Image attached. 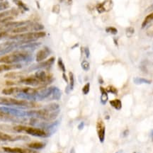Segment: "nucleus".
<instances>
[{
    "mask_svg": "<svg viewBox=\"0 0 153 153\" xmlns=\"http://www.w3.org/2000/svg\"><path fill=\"white\" fill-rule=\"evenodd\" d=\"M113 7V2L111 0H105L103 2L99 3L96 6V9L99 14L110 11Z\"/></svg>",
    "mask_w": 153,
    "mask_h": 153,
    "instance_id": "obj_11",
    "label": "nucleus"
},
{
    "mask_svg": "<svg viewBox=\"0 0 153 153\" xmlns=\"http://www.w3.org/2000/svg\"><path fill=\"white\" fill-rule=\"evenodd\" d=\"M13 2L16 4L19 9L24 11H28L30 10L29 7L25 4L22 0H12Z\"/></svg>",
    "mask_w": 153,
    "mask_h": 153,
    "instance_id": "obj_21",
    "label": "nucleus"
},
{
    "mask_svg": "<svg viewBox=\"0 0 153 153\" xmlns=\"http://www.w3.org/2000/svg\"><path fill=\"white\" fill-rule=\"evenodd\" d=\"M106 32L108 33L112 34V35H116L118 33V30L114 26H108V27L106 28Z\"/></svg>",
    "mask_w": 153,
    "mask_h": 153,
    "instance_id": "obj_30",
    "label": "nucleus"
},
{
    "mask_svg": "<svg viewBox=\"0 0 153 153\" xmlns=\"http://www.w3.org/2000/svg\"><path fill=\"white\" fill-rule=\"evenodd\" d=\"M63 1H64V0H60V2H62Z\"/></svg>",
    "mask_w": 153,
    "mask_h": 153,
    "instance_id": "obj_48",
    "label": "nucleus"
},
{
    "mask_svg": "<svg viewBox=\"0 0 153 153\" xmlns=\"http://www.w3.org/2000/svg\"><path fill=\"white\" fill-rule=\"evenodd\" d=\"M8 30H2V31H0V40L2 39V38H6V37L8 36Z\"/></svg>",
    "mask_w": 153,
    "mask_h": 153,
    "instance_id": "obj_36",
    "label": "nucleus"
},
{
    "mask_svg": "<svg viewBox=\"0 0 153 153\" xmlns=\"http://www.w3.org/2000/svg\"><path fill=\"white\" fill-rule=\"evenodd\" d=\"M84 128H85V122H83V121L80 122L79 124L77 126L78 130H79V131H82V130L84 129Z\"/></svg>",
    "mask_w": 153,
    "mask_h": 153,
    "instance_id": "obj_38",
    "label": "nucleus"
},
{
    "mask_svg": "<svg viewBox=\"0 0 153 153\" xmlns=\"http://www.w3.org/2000/svg\"><path fill=\"white\" fill-rule=\"evenodd\" d=\"M106 91L108 93L113 94H114V95H117L118 93V89H116V87H114V86H112V85L108 86V87L106 88Z\"/></svg>",
    "mask_w": 153,
    "mask_h": 153,
    "instance_id": "obj_28",
    "label": "nucleus"
},
{
    "mask_svg": "<svg viewBox=\"0 0 153 153\" xmlns=\"http://www.w3.org/2000/svg\"><path fill=\"white\" fill-rule=\"evenodd\" d=\"M89 91H90V83L87 82L82 88V93H83V94L87 95L89 93Z\"/></svg>",
    "mask_w": 153,
    "mask_h": 153,
    "instance_id": "obj_33",
    "label": "nucleus"
},
{
    "mask_svg": "<svg viewBox=\"0 0 153 153\" xmlns=\"http://www.w3.org/2000/svg\"><path fill=\"white\" fill-rule=\"evenodd\" d=\"M109 104L116 110L119 111L122 108V102L120 99H113L109 101Z\"/></svg>",
    "mask_w": 153,
    "mask_h": 153,
    "instance_id": "obj_22",
    "label": "nucleus"
},
{
    "mask_svg": "<svg viewBox=\"0 0 153 153\" xmlns=\"http://www.w3.org/2000/svg\"><path fill=\"white\" fill-rule=\"evenodd\" d=\"M57 65H58L59 68L60 69V70L63 72V73H65L66 72L65 65L64 62H63V61L61 57H59L58 60H57Z\"/></svg>",
    "mask_w": 153,
    "mask_h": 153,
    "instance_id": "obj_29",
    "label": "nucleus"
},
{
    "mask_svg": "<svg viewBox=\"0 0 153 153\" xmlns=\"http://www.w3.org/2000/svg\"><path fill=\"white\" fill-rule=\"evenodd\" d=\"M30 22V21H21V22H11H11L6 23V24H4L1 27L7 28L8 30H11V29H13V28L20 27V26L27 25L28 24H29Z\"/></svg>",
    "mask_w": 153,
    "mask_h": 153,
    "instance_id": "obj_14",
    "label": "nucleus"
},
{
    "mask_svg": "<svg viewBox=\"0 0 153 153\" xmlns=\"http://www.w3.org/2000/svg\"><path fill=\"white\" fill-rule=\"evenodd\" d=\"M70 153H76L75 152V150H74V148H72L71 150H70Z\"/></svg>",
    "mask_w": 153,
    "mask_h": 153,
    "instance_id": "obj_45",
    "label": "nucleus"
},
{
    "mask_svg": "<svg viewBox=\"0 0 153 153\" xmlns=\"http://www.w3.org/2000/svg\"><path fill=\"white\" fill-rule=\"evenodd\" d=\"M45 36L44 31H31L20 34H14V35H8L6 37L9 41H22L25 42H34L39 38Z\"/></svg>",
    "mask_w": 153,
    "mask_h": 153,
    "instance_id": "obj_5",
    "label": "nucleus"
},
{
    "mask_svg": "<svg viewBox=\"0 0 153 153\" xmlns=\"http://www.w3.org/2000/svg\"><path fill=\"white\" fill-rule=\"evenodd\" d=\"M121 152V151H118V152H116V153H120Z\"/></svg>",
    "mask_w": 153,
    "mask_h": 153,
    "instance_id": "obj_47",
    "label": "nucleus"
},
{
    "mask_svg": "<svg viewBox=\"0 0 153 153\" xmlns=\"http://www.w3.org/2000/svg\"><path fill=\"white\" fill-rule=\"evenodd\" d=\"M99 84H101V85L104 84V80H103V79L101 77V76H99Z\"/></svg>",
    "mask_w": 153,
    "mask_h": 153,
    "instance_id": "obj_43",
    "label": "nucleus"
},
{
    "mask_svg": "<svg viewBox=\"0 0 153 153\" xmlns=\"http://www.w3.org/2000/svg\"><path fill=\"white\" fill-rule=\"evenodd\" d=\"M0 119L2 120H7V121H12V122H21L24 121L26 118H16L14 116H11L7 113L2 111L0 110Z\"/></svg>",
    "mask_w": 153,
    "mask_h": 153,
    "instance_id": "obj_15",
    "label": "nucleus"
},
{
    "mask_svg": "<svg viewBox=\"0 0 153 153\" xmlns=\"http://www.w3.org/2000/svg\"><path fill=\"white\" fill-rule=\"evenodd\" d=\"M153 11V4H151L150 7L146 9V11Z\"/></svg>",
    "mask_w": 153,
    "mask_h": 153,
    "instance_id": "obj_41",
    "label": "nucleus"
},
{
    "mask_svg": "<svg viewBox=\"0 0 153 153\" xmlns=\"http://www.w3.org/2000/svg\"><path fill=\"white\" fill-rule=\"evenodd\" d=\"M0 143H1V140H0Z\"/></svg>",
    "mask_w": 153,
    "mask_h": 153,
    "instance_id": "obj_52",
    "label": "nucleus"
},
{
    "mask_svg": "<svg viewBox=\"0 0 153 153\" xmlns=\"http://www.w3.org/2000/svg\"><path fill=\"white\" fill-rule=\"evenodd\" d=\"M28 147L31 150H42L45 147V143L43 142H33L28 144Z\"/></svg>",
    "mask_w": 153,
    "mask_h": 153,
    "instance_id": "obj_18",
    "label": "nucleus"
},
{
    "mask_svg": "<svg viewBox=\"0 0 153 153\" xmlns=\"http://www.w3.org/2000/svg\"><path fill=\"white\" fill-rule=\"evenodd\" d=\"M51 50L48 47H44L43 49L40 50L36 55V61L37 62H43L51 55Z\"/></svg>",
    "mask_w": 153,
    "mask_h": 153,
    "instance_id": "obj_13",
    "label": "nucleus"
},
{
    "mask_svg": "<svg viewBox=\"0 0 153 153\" xmlns=\"http://www.w3.org/2000/svg\"><path fill=\"white\" fill-rule=\"evenodd\" d=\"M27 113V118H37L45 121H53L55 120L58 116L60 111H50L45 109V108H41V109H33L26 111Z\"/></svg>",
    "mask_w": 153,
    "mask_h": 153,
    "instance_id": "obj_4",
    "label": "nucleus"
},
{
    "mask_svg": "<svg viewBox=\"0 0 153 153\" xmlns=\"http://www.w3.org/2000/svg\"><path fill=\"white\" fill-rule=\"evenodd\" d=\"M22 68V65L21 64H13V65L1 64L0 65V72L17 70V69H21Z\"/></svg>",
    "mask_w": 153,
    "mask_h": 153,
    "instance_id": "obj_16",
    "label": "nucleus"
},
{
    "mask_svg": "<svg viewBox=\"0 0 153 153\" xmlns=\"http://www.w3.org/2000/svg\"><path fill=\"white\" fill-rule=\"evenodd\" d=\"M57 153H63V152H57Z\"/></svg>",
    "mask_w": 153,
    "mask_h": 153,
    "instance_id": "obj_51",
    "label": "nucleus"
},
{
    "mask_svg": "<svg viewBox=\"0 0 153 153\" xmlns=\"http://www.w3.org/2000/svg\"><path fill=\"white\" fill-rule=\"evenodd\" d=\"M0 153H1V150H0Z\"/></svg>",
    "mask_w": 153,
    "mask_h": 153,
    "instance_id": "obj_49",
    "label": "nucleus"
},
{
    "mask_svg": "<svg viewBox=\"0 0 153 153\" xmlns=\"http://www.w3.org/2000/svg\"><path fill=\"white\" fill-rule=\"evenodd\" d=\"M19 83L23 84V85L27 86H32V87H43L41 82L38 79H36L34 76H28V77H23L19 81Z\"/></svg>",
    "mask_w": 153,
    "mask_h": 153,
    "instance_id": "obj_10",
    "label": "nucleus"
},
{
    "mask_svg": "<svg viewBox=\"0 0 153 153\" xmlns=\"http://www.w3.org/2000/svg\"><path fill=\"white\" fill-rule=\"evenodd\" d=\"M44 108L50 111H60V105L57 103H51L44 106Z\"/></svg>",
    "mask_w": 153,
    "mask_h": 153,
    "instance_id": "obj_23",
    "label": "nucleus"
},
{
    "mask_svg": "<svg viewBox=\"0 0 153 153\" xmlns=\"http://www.w3.org/2000/svg\"><path fill=\"white\" fill-rule=\"evenodd\" d=\"M9 131L18 133H24L32 136L39 137H48L51 136V134L43 128L34 126H27L24 125H17L11 127Z\"/></svg>",
    "mask_w": 153,
    "mask_h": 153,
    "instance_id": "obj_3",
    "label": "nucleus"
},
{
    "mask_svg": "<svg viewBox=\"0 0 153 153\" xmlns=\"http://www.w3.org/2000/svg\"><path fill=\"white\" fill-rule=\"evenodd\" d=\"M0 105L4 106L9 107H16V108H35L39 106L35 101H30L22 99H18L11 97H0Z\"/></svg>",
    "mask_w": 153,
    "mask_h": 153,
    "instance_id": "obj_2",
    "label": "nucleus"
},
{
    "mask_svg": "<svg viewBox=\"0 0 153 153\" xmlns=\"http://www.w3.org/2000/svg\"><path fill=\"white\" fill-rule=\"evenodd\" d=\"M67 1H68L69 4H71L72 3V0H67Z\"/></svg>",
    "mask_w": 153,
    "mask_h": 153,
    "instance_id": "obj_46",
    "label": "nucleus"
},
{
    "mask_svg": "<svg viewBox=\"0 0 153 153\" xmlns=\"http://www.w3.org/2000/svg\"><path fill=\"white\" fill-rule=\"evenodd\" d=\"M133 153H137V152H133Z\"/></svg>",
    "mask_w": 153,
    "mask_h": 153,
    "instance_id": "obj_50",
    "label": "nucleus"
},
{
    "mask_svg": "<svg viewBox=\"0 0 153 153\" xmlns=\"http://www.w3.org/2000/svg\"><path fill=\"white\" fill-rule=\"evenodd\" d=\"M81 67L85 71H89V69H90V65H89V62L87 60L82 61L81 63Z\"/></svg>",
    "mask_w": 153,
    "mask_h": 153,
    "instance_id": "obj_32",
    "label": "nucleus"
},
{
    "mask_svg": "<svg viewBox=\"0 0 153 153\" xmlns=\"http://www.w3.org/2000/svg\"><path fill=\"white\" fill-rule=\"evenodd\" d=\"M62 78H63V79H64L65 81V82H67V83H68V76H67L66 74H65V73H63L62 74Z\"/></svg>",
    "mask_w": 153,
    "mask_h": 153,
    "instance_id": "obj_40",
    "label": "nucleus"
},
{
    "mask_svg": "<svg viewBox=\"0 0 153 153\" xmlns=\"http://www.w3.org/2000/svg\"><path fill=\"white\" fill-rule=\"evenodd\" d=\"M153 21V12L150 13V14H148V16L145 17L144 20H143V22L142 23V28H144L145 26H147L148 24H150L151 22H152Z\"/></svg>",
    "mask_w": 153,
    "mask_h": 153,
    "instance_id": "obj_26",
    "label": "nucleus"
},
{
    "mask_svg": "<svg viewBox=\"0 0 153 153\" xmlns=\"http://www.w3.org/2000/svg\"><path fill=\"white\" fill-rule=\"evenodd\" d=\"M6 78H9V79H19V78H23V74L20 72H8L4 75Z\"/></svg>",
    "mask_w": 153,
    "mask_h": 153,
    "instance_id": "obj_25",
    "label": "nucleus"
},
{
    "mask_svg": "<svg viewBox=\"0 0 153 153\" xmlns=\"http://www.w3.org/2000/svg\"><path fill=\"white\" fill-rule=\"evenodd\" d=\"M60 11V7L59 4H55L53 7L52 9V11L55 14H59Z\"/></svg>",
    "mask_w": 153,
    "mask_h": 153,
    "instance_id": "obj_35",
    "label": "nucleus"
},
{
    "mask_svg": "<svg viewBox=\"0 0 153 153\" xmlns=\"http://www.w3.org/2000/svg\"><path fill=\"white\" fill-rule=\"evenodd\" d=\"M55 57H50L49 59H48L47 60H44L43 62H40L34 64L33 65H31L28 68V71L31 72L33 70H43V69H48L53 65V63L55 62Z\"/></svg>",
    "mask_w": 153,
    "mask_h": 153,
    "instance_id": "obj_8",
    "label": "nucleus"
},
{
    "mask_svg": "<svg viewBox=\"0 0 153 153\" xmlns=\"http://www.w3.org/2000/svg\"><path fill=\"white\" fill-rule=\"evenodd\" d=\"M24 43L26 42L22 41H7L0 43V57L9 54L15 50H19L21 45Z\"/></svg>",
    "mask_w": 153,
    "mask_h": 153,
    "instance_id": "obj_6",
    "label": "nucleus"
},
{
    "mask_svg": "<svg viewBox=\"0 0 153 153\" xmlns=\"http://www.w3.org/2000/svg\"><path fill=\"white\" fill-rule=\"evenodd\" d=\"M133 82L135 85H143V84H145V85H150L152 84V80L146 79V78L143 77H135L133 79Z\"/></svg>",
    "mask_w": 153,
    "mask_h": 153,
    "instance_id": "obj_20",
    "label": "nucleus"
},
{
    "mask_svg": "<svg viewBox=\"0 0 153 153\" xmlns=\"http://www.w3.org/2000/svg\"><path fill=\"white\" fill-rule=\"evenodd\" d=\"M69 81H70V83H69V87H70V90H73L74 87V74L72 72H69Z\"/></svg>",
    "mask_w": 153,
    "mask_h": 153,
    "instance_id": "obj_27",
    "label": "nucleus"
},
{
    "mask_svg": "<svg viewBox=\"0 0 153 153\" xmlns=\"http://www.w3.org/2000/svg\"><path fill=\"white\" fill-rule=\"evenodd\" d=\"M34 76L41 82L43 86H46L53 82V77L51 74H47L44 70H39L36 72Z\"/></svg>",
    "mask_w": 153,
    "mask_h": 153,
    "instance_id": "obj_7",
    "label": "nucleus"
},
{
    "mask_svg": "<svg viewBox=\"0 0 153 153\" xmlns=\"http://www.w3.org/2000/svg\"><path fill=\"white\" fill-rule=\"evenodd\" d=\"M84 51H85L86 57H87V58H89V56H90V51H89V48L85 47V50H84Z\"/></svg>",
    "mask_w": 153,
    "mask_h": 153,
    "instance_id": "obj_37",
    "label": "nucleus"
},
{
    "mask_svg": "<svg viewBox=\"0 0 153 153\" xmlns=\"http://www.w3.org/2000/svg\"><path fill=\"white\" fill-rule=\"evenodd\" d=\"M148 36H150V37H153V30L148 32Z\"/></svg>",
    "mask_w": 153,
    "mask_h": 153,
    "instance_id": "obj_42",
    "label": "nucleus"
},
{
    "mask_svg": "<svg viewBox=\"0 0 153 153\" xmlns=\"http://www.w3.org/2000/svg\"><path fill=\"white\" fill-rule=\"evenodd\" d=\"M9 8V3L7 1H0V11H5Z\"/></svg>",
    "mask_w": 153,
    "mask_h": 153,
    "instance_id": "obj_31",
    "label": "nucleus"
},
{
    "mask_svg": "<svg viewBox=\"0 0 153 153\" xmlns=\"http://www.w3.org/2000/svg\"><path fill=\"white\" fill-rule=\"evenodd\" d=\"M134 32H135V30H134V28L133 27H128L126 28V34L128 37H131V36L134 33Z\"/></svg>",
    "mask_w": 153,
    "mask_h": 153,
    "instance_id": "obj_34",
    "label": "nucleus"
},
{
    "mask_svg": "<svg viewBox=\"0 0 153 153\" xmlns=\"http://www.w3.org/2000/svg\"><path fill=\"white\" fill-rule=\"evenodd\" d=\"M128 135H129L128 130H125V131L123 132V137H127Z\"/></svg>",
    "mask_w": 153,
    "mask_h": 153,
    "instance_id": "obj_39",
    "label": "nucleus"
},
{
    "mask_svg": "<svg viewBox=\"0 0 153 153\" xmlns=\"http://www.w3.org/2000/svg\"><path fill=\"white\" fill-rule=\"evenodd\" d=\"M150 138H151V140H152V142H153V129L151 130L150 131Z\"/></svg>",
    "mask_w": 153,
    "mask_h": 153,
    "instance_id": "obj_44",
    "label": "nucleus"
},
{
    "mask_svg": "<svg viewBox=\"0 0 153 153\" xmlns=\"http://www.w3.org/2000/svg\"><path fill=\"white\" fill-rule=\"evenodd\" d=\"M33 60V55L30 51L18 50L11 54L0 57V63L13 65L20 64V62H29Z\"/></svg>",
    "mask_w": 153,
    "mask_h": 153,
    "instance_id": "obj_1",
    "label": "nucleus"
},
{
    "mask_svg": "<svg viewBox=\"0 0 153 153\" xmlns=\"http://www.w3.org/2000/svg\"><path fill=\"white\" fill-rule=\"evenodd\" d=\"M100 91H101V103L102 104L105 105L107 103L108 100V92H107L106 89L103 87H100Z\"/></svg>",
    "mask_w": 153,
    "mask_h": 153,
    "instance_id": "obj_19",
    "label": "nucleus"
},
{
    "mask_svg": "<svg viewBox=\"0 0 153 153\" xmlns=\"http://www.w3.org/2000/svg\"><path fill=\"white\" fill-rule=\"evenodd\" d=\"M2 150L7 153H37V152L30 148H10V147H3Z\"/></svg>",
    "mask_w": 153,
    "mask_h": 153,
    "instance_id": "obj_12",
    "label": "nucleus"
},
{
    "mask_svg": "<svg viewBox=\"0 0 153 153\" xmlns=\"http://www.w3.org/2000/svg\"><path fill=\"white\" fill-rule=\"evenodd\" d=\"M61 96H62V93H61V91L60 90L59 88L56 87H54V89H53L52 97H51V101L52 100H60L61 98Z\"/></svg>",
    "mask_w": 153,
    "mask_h": 153,
    "instance_id": "obj_24",
    "label": "nucleus"
},
{
    "mask_svg": "<svg viewBox=\"0 0 153 153\" xmlns=\"http://www.w3.org/2000/svg\"><path fill=\"white\" fill-rule=\"evenodd\" d=\"M18 14H19V10H17V9L14 8L11 9V10L3 11L2 12L0 13V20H1V19H4L6 17H8V16H17Z\"/></svg>",
    "mask_w": 153,
    "mask_h": 153,
    "instance_id": "obj_17",
    "label": "nucleus"
},
{
    "mask_svg": "<svg viewBox=\"0 0 153 153\" xmlns=\"http://www.w3.org/2000/svg\"><path fill=\"white\" fill-rule=\"evenodd\" d=\"M96 128H97V133L99 141H100L101 143H104L105 140V136H106V126H105L104 120L101 118H99L97 120Z\"/></svg>",
    "mask_w": 153,
    "mask_h": 153,
    "instance_id": "obj_9",
    "label": "nucleus"
}]
</instances>
